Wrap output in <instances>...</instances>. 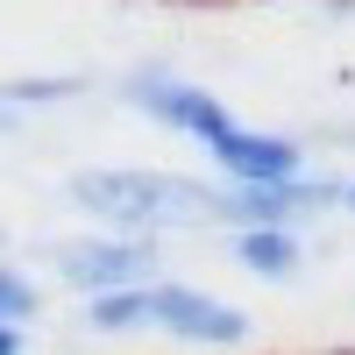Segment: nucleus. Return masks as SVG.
I'll list each match as a JSON object with an SVG mask.
<instances>
[{
	"instance_id": "6",
	"label": "nucleus",
	"mask_w": 355,
	"mask_h": 355,
	"mask_svg": "<svg viewBox=\"0 0 355 355\" xmlns=\"http://www.w3.org/2000/svg\"><path fill=\"white\" fill-rule=\"evenodd\" d=\"M227 256L263 284H291L306 270V234L299 227H227Z\"/></svg>"
},
{
	"instance_id": "2",
	"label": "nucleus",
	"mask_w": 355,
	"mask_h": 355,
	"mask_svg": "<svg viewBox=\"0 0 355 355\" xmlns=\"http://www.w3.org/2000/svg\"><path fill=\"white\" fill-rule=\"evenodd\" d=\"M85 320L100 334H135V327H157L171 341H192V348H242L249 341V313L214 299L199 284H178V277H142L121 291H100L85 299Z\"/></svg>"
},
{
	"instance_id": "10",
	"label": "nucleus",
	"mask_w": 355,
	"mask_h": 355,
	"mask_svg": "<svg viewBox=\"0 0 355 355\" xmlns=\"http://www.w3.org/2000/svg\"><path fill=\"white\" fill-rule=\"evenodd\" d=\"M15 128H21V107H15L8 93H0V135H15Z\"/></svg>"
},
{
	"instance_id": "11",
	"label": "nucleus",
	"mask_w": 355,
	"mask_h": 355,
	"mask_svg": "<svg viewBox=\"0 0 355 355\" xmlns=\"http://www.w3.org/2000/svg\"><path fill=\"white\" fill-rule=\"evenodd\" d=\"M341 206H348V214H355V178H348V199H341Z\"/></svg>"
},
{
	"instance_id": "1",
	"label": "nucleus",
	"mask_w": 355,
	"mask_h": 355,
	"mask_svg": "<svg viewBox=\"0 0 355 355\" xmlns=\"http://www.w3.org/2000/svg\"><path fill=\"white\" fill-rule=\"evenodd\" d=\"M64 199L78 214L107 220L114 234H171V227H227V185H199L178 171H142V164H114V171H71Z\"/></svg>"
},
{
	"instance_id": "8",
	"label": "nucleus",
	"mask_w": 355,
	"mask_h": 355,
	"mask_svg": "<svg viewBox=\"0 0 355 355\" xmlns=\"http://www.w3.org/2000/svg\"><path fill=\"white\" fill-rule=\"evenodd\" d=\"M78 93V78H15L8 85V100L15 107H36V100H71Z\"/></svg>"
},
{
	"instance_id": "9",
	"label": "nucleus",
	"mask_w": 355,
	"mask_h": 355,
	"mask_svg": "<svg viewBox=\"0 0 355 355\" xmlns=\"http://www.w3.org/2000/svg\"><path fill=\"white\" fill-rule=\"evenodd\" d=\"M0 355H28V334H21V327H8V320H0Z\"/></svg>"
},
{
	"instance_id": "5",
	"label": "nucleus",
	"mask_w": 355,
	"mask_h": 355,
	"mask_svg": "<svg viewBox=\"0 0 355 355\" xmlns=\"http://www.w3.org/2000/svg\"><path fill=\"white\" fill-rule=\"evenodd\" d=\"M206 157L227 185H284V178H306V150L291 135H270V128H227L206 142Z\"/></svg>"
},
{
	"instance_id": "3",
	"label": "nucleus",
	"mask_w": 355,
	"mask_h": 355,
	"mask_svg": "<svg viewBox=\"0 0 355 355\" xmlns=\"http://www.w3.org/2000/svg\"><path fill=\"white\" fill-rule=\"evenodd\" d=\"M121 100H128L135 114H150L157 128L192 135L199 150H206L214 135H227V128H234L227 100H220V93H206V85H192V78H178L171 64H135V71L121 78Z\"/></svg>"
},
{
	"instance_id": "7",
	"label": "nucleus",
	"mask_w": 355,
	"mask_h": 355,
	"mask_svg": "<svg viewBox=\"0 0 355 355\" xmlns=\"http://www.w3.org/2000/svg\"><path fill=\"white\" fill-rule=\"evenodd\" d=\"M36 313H43V291L28 284V270L0 263V320H8V327H28Z\"/></svg>"
},
{
	"instance_id": "4",
	"label": "nucleus",
	"mask_w": 355,
	"mask_h": 355,
	"mask_svg": "<svg viewBox=\"0 0 355 355\" xmlns=\"http://www.w3.org/2000/svg\"><path fill=\"white\" fill-rule=\"evenodd\" d=\"M57 277L85 299H100V291H121V284H142L157 277V234H78V242H57L50 249Z\"/></svg>"
}]
</instances>
